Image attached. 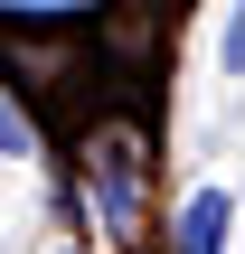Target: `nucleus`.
<instances>
[{"instance_id": "f257e3e1", "label": "nucleus", "mask_w": 245, "mask_h": 254, "mask_svg": "<svg viewBox=\"0 0 245 254\" xmlns=\"http://www.w3.org/2000/svg\"><path fill=\"white\" fill-rule=\"evenodd\" d=\"M94 198H104V226L113 236L142 226V141L132 132H104L94 141Z\"/></svg>"}, {"instance_id": "f03ea898", "label": "nucleus", "mask_w": 245, "mask_h": 254, "mask_svg": "<svg viewBox=\"0 0 245 254\" xmlns=\"http://www.w3.org/2000/svg\"><path fill=\"white\" fill-rule=\"evenodd\" d=\"M179 254H227V189H189V207H179Z\"/></svg>"}, {"instance_id": "7ed1b4c3", "label": "nucleus", "mask_w": 245, "mask_h": 254, "mask_svg": "<svg viewBox=\"0 0 245 254\" xmlns=\"http://www.w3.org/2000/svg\"><path fill=\"white\" fill-rule=\"evenodd\" d=\"M0 151H28V113H19L9 85H0Z\"/></svg>"}, {"instance_id": "20e7f679", "label": "nucleus", "mask_w": 245, "mask_h": 254, "mask_svg": "<svg viewBox=\"0 0 245 254\" xmlns=\"http://www.w3.org/2000/svg\"><path fill=\"white\" fill-rule=\"evenodd\" d=\"M227 66L245 75V0H236V19H227Z\"/></svg>"}]
</instances>
